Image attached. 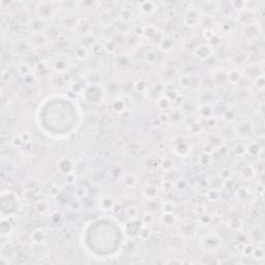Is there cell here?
Instances as JSON below:
<instances>
[{
	"mask_svg": "<svg viewBox=\"0 0 265 265\" xmlns=\"http://www.w3.org/2000/svg\"><path fill=\"white\" fill-rule=\"evenodd\" d=\"M23 142H24V141H23V139L22 138H14V140H12V144L15 145V146H21V145L23 144Z\"/></svg>",
	"mask_w": 265,
	"mask_h": 265,
	"instance_id": "obj_7",
	"label": "cell"
},
{
	"mask_svg": "<svg viewBox=\"0 0 265 265\" xmlns=\"http://www.w3.org/2000/svg\"><path fill=\"white\" fill-rule=\"evenodd\" d=\"M75 55L78 59H85L88 56V50L84 46H80L75 51Z\"/></svg>",
	"mask_w": 265,
	"mask_h": 265,
	"instance_id": "obj_1",
	"label": "cell"
},
{
	"mask_svg": "<svg viewBox=\"0 0 265 265\" xmlns=\"http://www.w3.org/2000/svg\"><path fill=\"white\" fill-rule=\"evenodd\" d=\"M150 236V230L148 228H142L140 229V237L143 239H147Z\"/></svg>",
	"mask_w": 265,
	"mask_h": 265,
	"instance_id": "obj_6",
	"label": "cell"
},
{
	"mask_svg": "<svg viewBox=\"0 0 265 265\" xmlns=\"http://www.w3.org/2000/svg\"><path fill=\"white\" fill-rule=\"evenodd\" d=\"M30 71V68H29V66H27V64L23 63L21 64L20 66H19V73L21 74V75L23 76H28V73Z\"/></svg>",
	"mask_w": 265,
	"mask_h": 265,
	"instance_id": "obj_5",
	"label": "cell"
},
{
	"mask_svg": "<svg viewBox=\"0 0 265 265\" xmlns=\"http://www.w3.org/2000/svg\"><path fill=\"white\" fill-rule=\"evenodd\" d=\"M145 60L149 64H154L157 61V57L155 55V53H153V52H147L146 55H145Z\"/></svg>",
	"mask_w": 265,
	"mask_h": 265,
	"instance_id": "obj_2",
	"label": "cell"
},
{
	"mask_svg": "<svg viewBox=\"0 0 265 265\" xmlns=\"http://www.w3.org/2000/svg\"><path fill=\"white\" fill-rule=\"evenodd\" d=\"M222 173H225V175H222V177L224 178V179H229V178L231 177V172L229 171L228 169H224L222 171Z\"/></svg>",
	"mask_w": 265,
	"mask_h": 265,
	"instance_id": "obj_8",
	"label": "cell"
},
{
	"mask_svg": "<svg viewBox=\"0 0 265 265\" xmlns=\"http://www.w3.org/2000/svg\"><path fill=\"white\" fill-rule=\"evenodd\" d=\"M192 84V79H191L190 76H181L180 77V85L183 86L184 88H188L191 86Z\"/></svg>",
	"mask_w": 265,
	"mask_h": 265,
	"instance_id": "obj_3",
	"label": "cell"
},
{
	"mask_svg": "<svg viewBox=\"0 0 265 265\" xmlns=\"http://www.w3.org/2000/svg\"><path fill=\"white\" fill-rule=\"evenodd\" d=\"M223 119H224L226 122H232L233 120L235 119V114L232 112V111H226L225 114L223 115Z\"/></svg>",
	"mask_w": 265,
	"mask_h": 265,
	"instance_id": "obj_4",
	"label": "cell"
}]
</instances>
